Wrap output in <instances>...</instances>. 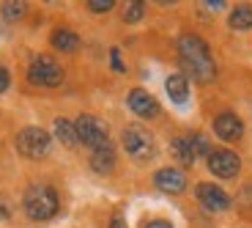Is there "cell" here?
I'll return each mask as SVG.
<instances>
[{"instance_id":"30bf717a","label":"cell","mask_w":252,"mask_h":228,"mask_svg":"<svg viewBox=\"0 0 252 228\" xmlns=\"http://www.w3.org/2000/svg\"><path fill=\"white\" fill-rule=\"evenodd\" d=\"M129 108H132V113H137V115H143V118H154V115L159 113V105H157V99L154 96H148L145 91H140V88H134L132 94H129Z\"/></svg>"},{"instance_id":"52a82bcc","label":"cell","mask_w":252,"mask_h":228,"mask_svg":"<svg viewBox=\"0 0 252 228\" xmlns=\"http://www.w3.org/2000/svg\"><path fill=\"white\" fill-rule=\"evenodd\" d=\"M208 168H211V173L220 176V179H233L236 173H239L241 162L233 152H214L208 157Z\"/></svg>"},{"instance_id":"e0dca14e","label":"cell","mask_w":252,"mask_h":228,"mask_svg":"<svg viewBox=\"0 0 252 228\" xmlns=\"http://www.w3.org/2000/svg\"><path fill=\"white\" fill-rule=\"evenodd\" d=\"M230 28H233V31H247V28H252V8L250 6L236 8V11L230 14Z\"/></svg>"},{"instance_id":"4fadbf2b","label":"cell","mask_w":252,"mask_h":228,"mask_svg":"<svg viewBox=\"0 0 252 228\" xmlns=\"http://www.w3.org/2000/svg\"><path fill=\"white\" fill-rule=\"evenodd\" d=\"M115 165V154H113V146H101L94 152V157H91V168H94L96 173H110Z\"/></svg>"},{"instance_id":"603a6c76","label":"cell","mask_w":252,"mask_h":228,"mask_svg":"<svg viewBox=\"0 0 252 228\" xmlns=\"http://www.w3.org/2000/svg\"><path fill=\"white\" fill-rule=\"evenodd\" d=\"M110 58H113L115 72H126V69H124V61H121V55H118V50H113V52H110Z\"/></svg>"},{"instance_id":"d6986e66","label":"cell","mask_w":252,"mask_h":228,"mask_svg":"<svg viewBox=\"0 0 252 228\" xmlns=\"http://www.w3.org/2000/svg\"><path fill=\"white\" fill-rule=\"evenodd\" d=\"M143 3H132V6L126 8V22H137L140 17H143Z\"/></svg>"},{"instance_id":"7a4b0ae2","label":"cell","mask_w":252,"mask_h":228,"mask_svg":"<svg viewBox=\"0 0 252 228\" xmlns=\"http://www.w3.org/2000/svg\"><path fill=\"white\" fill-rule=\"evenodd\" d=\"M25 212L33 220H50L58 215V192L47 184H36L25 195Z\"/></svg>"},{"instance_id":"9c48e42d","label":"cell","mask_w":252,"mask_h":228,"mask_svg":"<svg viewBox=\"0 0 252 228\" xmlns=\"http://www.w3.org/2000/svg\"><path fill=\"white\" fill-rule=\"evenodd\" d=\"M214 132L222 140H239L244 135V124H241V118L236 113H222L214 121Z\"/></svg>"},{"instance_id":"ac0fdd59","label":"cell","mask_w":252,"mask_h":228,"mask_svg":"<svg viewBox=\"0 0 252 228\" xmlns=\"http://www.w3.org/2000/svg\"><path fill=\"white\" fill-rule=\"evenodd\" d=\"M25 3H17V0H14V3H6V6H3V17L8 19V22H14V19H22L25 17Z\"/></svg>"},{"instance_id":"3957f363","label":"cell","mask_w":252,"mask_h":228,"mask_svg":"<svg viewBox=\"0 0 252 228\" xmlns=\"http://www.w3.org/2000/svg\"><path fill=\"white\" fill-rule=\"evenodd\" d=\"M77 138L82 143H88L91 149H101V146H110V132H107V124L96 115H80L77 118Z\"/></svg>"},{"instance_id":"8992f818","label":"cell","mask_w":252,"mask_h":228,"mask_svg":"<svg viewBox=\"0 0 252 228\" xmlns=\"http://www.w3.org/2000/svg\"><path fill=\"white\" fill-rule=\"evenodd\" d=\"M124 149L134 159H148L154 154V138L143 127H126L124 129Z\"/></svg>"},{"instance_id":"2e32d148","label":"cell","mask_w":252,"mask_h":228,"mask_svg":"<svg viewBox=\"0 0 252 228\" xmlns=\"http://www.w3.org/2000/svg\"><path fill=\"white\" fill-rule=\"evenodd\" d=\"M55 135H58V140L61 143H66V146H74L77 140V127L71 124V121H66V118H58L55 121Z\"/></svg>"},{"instance_id":"6da1fadb","label":"cell","mask_w":252,"mask_h":228,"mask_svg":"<svg viewBox=\"0 0 252 228\" xmlns=\"http://www.w3.org/2000/svg\"><path fill=\"white\" fill-rule=\"evenodd\" d=\"M178 55H181L184 69L195 77V80H200V82L214 80L217 66H214V61H211V52H208V47H206L203 38L184 36L181 41H178Z\"/></svg>"},{"instance_id":"5bb4252c","label":"cell","mask_w":252,"mask_h":228,"mask_svg":"<svg viewBox=\"0 0 252 228\" xmlns=\"http://www.w3.org/2000/svg\"><path fill=\"white\" fill-rule=\"evenodd\" d=\"M173 154H176V159H181L184 165H192V162H195L197 154H195V146H192V135L173 140Z\"/></svg>"},{"instance_id":"5b68a950","label":"cell","mask_w":252,"mask_h":228,"mask_svg":"<svg viewBox=\"0 0 252 228\" xmlns=\"http://www.w3.org/2000/svg\"><path fill=\"white\" fill-rule=\"evenodd\" d=\"M17 149L31 159L44 157L47 149H50V135H47L44 129H38V127H25L17 135Z\"/></svg>"},{"instance_id":"9a60e30c","label":"cell","mask_w":252,"mask_h":228,"mask_svg":"<svg viewBox=\"0 0 252 228\" xmlns=\"http://www.w3.org/2000/svg\"><path fill=\"white\" fill-rule=\"evenodd\" d=\"M52 47H58V50H63V52H71V50L80 47V36L71 33V31H55L52 33Z\"/></svg>"},{"instance_id":"cb8c5ba5","label":"cell","mask_w":252,"mask_h":228,"mask_svg":"<svg viewBox=\"0 0 252 228\" xmlns=\"http://www.w3.org/2000/svg\"><path fill=\"white\" fill-rule=\"evenodd\" d=\"M145 228H173L167 220H151V223H145Z\"/></svg>"},{"instance_id":"ffe728a7","label":"cell","mask_w":252,"mask_h":228,"mask_svg":"<svg viewBox=\"0 0 252 228\" xmlns=\"http://www.w3.org/2000/svg\"><path fill=\"white\" fill-rule=\"evenodd\" d=\"M192 146H195L197 157H200V154H208V140L203 138V135H192Z\"/></svg>"},{"instance_id":"ba28073f","label":"cell","mask_w":252,"mask_h":228,"mask_svg":"<svg viewBox=\"0 0 252 228\" xmlns=\"http://www.w3.org/2000/svg\"><path fill=\"white\" fill-rule=\"evenodd\" d=\"M197 201H200L208 212H225L227 206H230V198H227L220 187H214V184H200V187H197Z\"/></svg>"},{"instance_id":"7c38bea8","label":"cell","mask_w":252,"mask_h":228,"mask_svg":"<svg viewBox=\"0 0 252 228\" xmlns=\"http://www.w3.org/2000/svg\"><path fill=\"white\" fill-rule=\"evenodd\" d=\"M167 94H170V99L176 102V105H184V102L189 99V82L184 75H170L167 77Z\"/></svg>"},{"instance_id":"8fae6325","label":"cell","mask_w":252,"mask_h":228,"mask_svg":"<svg viewBox=\"0 0 252 228\" xmlns=\"http://www.w3.org/2000/svg\"><path fill=\"white\" fill-rule=\"evenodd\" d=\"M154 182H157V187H159V190H164V192H181L184 187H187L184 173L176 171V168H162V171L154 176Z\"/></svg>"},{"instance_id":"277c9868","label":"cell","mask_w":252,"mask_h":228,"mask_svg":"<svg viewBox=\"0 0 252 228\" xmlns=\"http://www.w3.org/2000/svg\"><path fill=\"white\" fill-rule=\"evenodd\" d=\"M28 80H31L33 85L52 88V85H58V82L63 80V69H61V64L52 61L50 55H38V58H33L31 69H28Z\"/></svg>"},{"instance_id":"7402d4cb","label":"cell","mask_w":252,"mask_h":228,"mask_svg":"<svg viewBox=\"0 0 252 228\" xmlns=\"http://www.w3.org/2000/svg\"><path fill=\"white\" fill-rule=\"evenodd\" d=\"M8 82H11V77H8V72L3 69V66H0V94H3V91L8 88Z\"/></svg>"},{"instance_id":"44dd1931","label":"cell","mask_w":252,"mask_h":228,"mask_svg":"<svg viewBox=\"0 0 252 228\" xmlns=\"http://www.w3.org/2000/svg\"><path fill=\"white\" fill-rule=\"evenodd\" d=\"M88 6H91V11H110L113 8V0H91Z\"/></svg>"}]
</instances>
